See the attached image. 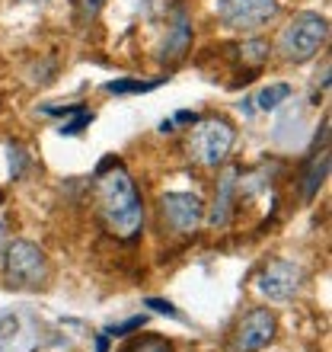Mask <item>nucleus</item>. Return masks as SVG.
<instances>
[{"label":"nucleus","mask_w":332,"mask_h":352,"mask_svg":"<svg viewBox=\"0 0 332 352\" xmlns=\"http://www.w3.org/2000/svg\"><path fill=\"white\" fill-rule=\"evenodd\" d=\"M96 205L99 218L119 241H134L144 231V202L131 173L119 160H106L96 176Z\"/></svg>","instance_id":"obj_1"},{"label":"nucleus","mask_w":332,"mask_h":352,"mask_svg":"<svg viewBox=\"0 0 332 352\" xmlns=\"http://www.w3.org/2000/svg\"><path fill=\"white\" fill-rule=\"evenodd\" d=\"M329 38V23L320 13H297L278 36V55L287 65H307L310 58L320 55V48Z\"/></svg>","instance_id":"obj_2"},{"label":"nucleus","mask_w":332,"mask_h":352,"mask_svg":"<svg viewBox=\"0 0 332 352\" xmlns=\"http://www.w3.org/2000/svg\"><path fill=\"white\" fill-rule=\"evenodd\" d=\"M233 141H237V129L227 119H202L195 122L192 135H189V154L195 164L202 167H221L230 157Z\"/></svg>","instance_id":"obj_3"},{"label":"nucleus","mask_w":332,"mask_h":352,"mask_svg":"<svg viewBox=\"0 0 332 352\" xmlns=\"http://www.w3.org/2000/svg\"><path fill=\"white\" fill-rule=\"evenodd\" d=\"M3 276L13 288H38L48 278V256L32 241H13L3 247Z\"/></svg>","instance_id":"obj_4"},{"label":"nucleus","mask_w":332,"mask_h":352,"mask_svg":"<svg viewBox=\"0 0 332 352\" xmlns=\"http://www.w3.org/2000/svg\"><path fill=\"white\" fill-rule=\"evenodd\" d=\"M217 16L233 32H256L278 16V0H217Z\"/></svg>","instance_id":"obj_5"},{"label":"nucleus","mask_w":332,"mask_h":352,"mask_svg":"<svg viewBox=\"0 0 332 352\" xmlns=\"http://www.w3.org/2000/svg\"><path fill=\"white\" fill-rule=\"evenodd\" d=\"M160 218L173 234L189 237L204 221V202L195 192H163L160 195Z\"/></svg>","instance_id":"obj_6"},{"label":"nucleus","mask_w":332,"mask_h":352,"mask_svg":"<svg viewBox=\"0 0 332 352\" xmlns=\"http://www.w3.org/2000/svg\"><path fill=\"white\" fill-rule=\"evenodd\" d=\"M300 285H304V269L294 260H272L256 276V288L268 301H287L300 292Z\"/></svg>","instance_id":"obj_7"},{"label":"nucleus","mask_w":332,"mask_h":352,"mask_svg":"<svg viewBox=\"0 0 332 352\" xmlns=\"http://www.w3.org/2000/svg\"><path fill=\"white\" fill-rule=\"evenodd\" d=\"M278 333V320L268 307H252L249 314H243V320L237 324L233 333V352H259L265 349Z\"/></svg>","instance_id":"obj_8"},{"label":"nucleus","mask_w":332,"mask_h":352,"mask_svg":"<svg viewBox=\"0 0 332 352\" xmlns=\"http://www.w3.org/2000/svg\"><path fill=\"white\" fill-rule=\"evenodd\" d=\"M237 170H227V173L217 179V195H214V205H211V214H208V224L211 228H227L230 221V212H233V195H237Z\"/></svg>","instance_id":"obj_9"},{"label":"nucleus","mask_w":332,"mask_h":352,"mask_svg":"<svg viewBox=\"0 0 332 352\" xmlns=\"http://www.w3.org/2000/svg\"><path fill=\"white\" fill-rule=\"evenodd\" d=\"M189 38H192V26H189V16L179 13L173 19V26L166 32V42H163V58H179L189 48Z\"/></svg>","instance_id":"obj_10"},{"label":"nucleus","mask_w":332,"mask_h":352,"mask_svg":"<svg viewBox=\"0 0 332 352\" xmlns=\"http://www.w3.org/2000/svg\"><path fill=\"white\" fill-rule=\"evenodd\" d=\"M326 173H329V154H326V151H320V154L310 160V170L304 173V195H307V199H313V195L320 192V186H323Z\"/></svg>","instance_id":"obj_11"},{"label":"nucleus","mask_w":332,"mask_h":352,"mask_svg":"<svg viewBox=\"0 0 332 352\" xmlns=\"http://www.w3.org/2000/svg\"><path fill=\"white\" fill-rule=\"evenodd\" d=\"M291 96V87L287 84H272V87H265V90L256 96V102H259V109H275V106H281V102Z\"/></svg>","instance_id":"obj_12"},{"label":"nucleus","mask_w":332,"mask_h":352,"mask_svg":"<svg viewBox=\"0 0 332 352\" xmlns=\"http://www.w3.org/2000/svg\"><path fill=\"white\" fill-rule=\"evenodd\" d=\"M160 80H112L106 90L109 93H147V90H154Z\"/></svg>","instance_id":"obj_13"},{"label":"nucleus","mask_w":332,"mask_h":352,"mask_svg":"<svg viewBox=\"0 0 332 352\" xmlns=\"http://www.w3.org/2000/svg\"><path fill=\"white\" fill-rule=\"evenodd\" d=\"M93 122V112H86V109H77V116L71 122H64L61 125V135H77V131H83L86 125Z\"/></svg>","instance_id":"obj_14"},{"label":"nucleus","mask_w":332,"mask_h":352,"mask_svg":"<svg viewBox=\"0 0 332 352\" xmlns=\"http://www.w3.org/2000/svg\"><path fill=\"white\" fill-rule=\"evenodd\" d=\"M128 352H173V346L166 343V340H160V336H147V340L131 346Z\"/></svg>","instance_id":"obj_15"},{"label":"nucleus","mask_w":332,"mask_h":352,"mask_svg":"<svg viewBox=\"0 0 332 352\" xmlns=\"http://www.w3.org/2000/svg\"><path fill=\"white\" fill-rule=\"evenodd\" d=\"M141 327H144V317H131V320H125L121 327H112L106 336H128L131 330H141Z\"/></svg>","instance_id":"obj_16"},{"label":"nucleus","mask_w":332,"mask_h":352,"mask_svg":"<svg viewBox=\"0 0 332 352\" xmlns=\"http://www.w3.org/2000/svg\"><path fill=\"white\" fill-rule=\"evenodd\" d=\"M147 307H154L157 314H166V317H173V320H179V311H176L169 301H160V298H147Z\"/></svg>","instance_id":"obj_17"},{"label":"nucleus","mask_w":332,"mask_h":352,"mask_svg":"<svg viewBox=\"0 0 332 352\" xmlns=\"http://www.w3.org/2000/svg\"><path fill=\"white\" fill-rule=\"evenodd\" d=\"M102 3H106V0H80V16L83 19H93L102 10Z\"/></svg>","instance_id":"obj_18"},{"label":"nucleus","mask_w":332,"mask_h":352,"mask_svg":"<svg viewBox=\"0 0 332 352\" xmlns=\"http://www.w3.org/2000/svg\"><path fill=\"white\" fill-rule=\"evenodd\" d=\"M134 7H138L144 16H154V13L163 7V0H134Z\"/></svg>","instance_id":"obj_19"},{"label":"nucleus","mask_w":332,"mask_h":352,"mask_svg":"<svg viewBox=\"0 0 332 352\" xmlns=\"http://www.w3.org/2000/svg\"><path fill=\"white\" fill-rule=\"evenodd\" d=\"M3 247H7V224L0 221V253H3Z\"/></svg>","instance_id":"obj_20"},{"label":"nucleus","mask_w":332,"mask_h":352,"mask_svg":"<svg viewBox=\"0 0 332 352\" xmlns=\"http://www.w3.org/2000/svg\"><path fill=\"white\" fill-rule=\"evenodd\" d=\"M109 349V336H99V340H96V352H106Z\"/></svg>","instance_id":"obj_21"},{"label":"nucleus","mask_w":332,"mask_h":352,"mask_svg":"<svg viewBox=\"0 0 332 352\" xmlns=\"http://www.w3.org/2000/svg\"><path fill=\"white\" fill-rule=\"evenodd\" d=\"M26 3H48V0H26Z\"/></svg>","instance_id":"obj_22"}]
</instances>
